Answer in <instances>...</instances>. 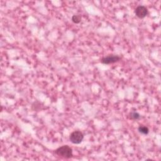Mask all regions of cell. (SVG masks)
I'll list each match as a JSON object with an SVG mask.
<instances>
[{"mask_svg":"<svg viewBox=\"0 0 161 161\" xmlns=\"http://www.w3.org/2000/svg\"><path fill=\"white\" fill-rule=\"evenodd\" d=\"M55 154L58 156L65 158H70L73 156L72 150L68 145H63L58 147L57 149L55 150Z\"/></svg>","mask_w":161,"mask_h":161,"instance_id":"obj_1","label":"cell"},{"mask_svg":"<svg viewBox=\"0 0 161 161\" xmlns=\"http://www.w3.org/2000/svg\"><path fill=\"white\" fill-rule=\"evenodd\" d=\"M120 60V57L116 55H109L101 59V63L104 64H110L115 63Z\"/></svg>","mask_w":161,"mask_h":161,"instance_id":"obj_3","label":"cell"},{"mask_svg":"<svg viewBox=\"0 0 161 161\" xmlns=\"http://www.w3.org/2000/svg\"><path fill=\"white\" fill-rule=\"evenodd\" d=\"M130 117L132 119H138L140 118V115L138 113L133 111L130 114Z\"/></svg>","mask_w":161,"mask_h":161,"instance_id":"obj_6","label":"cell"},{"mask_svg":"<svg viewBox=\"0 0 161 161\" xmlns=\"http://www.w3.org/2000/svg\"><path fill=\"white\" fill-rule=\"evenodd\" d=\"M84 138L83 133L80 131H74L70 133L69 136L70 141L74 144H79Z\"/></svg>","mask_w":161,"mask_h":161,"instance_id":"obj_2","label":"cell"},{"mask_svg":"<svg viewBox=\"0 0 161 161\" xmlns=\"http://www.w3.org/2000/svg\"><path fill=\"white\" fill-rule=\"evenodd\" d=\"M72 21L74 23H79L81 21V17L80 15H74L72 17Z\"/></svg>","mask_w":161,"mask_h":161,"instance_id":"obj_7","label":"cell"},{"mask_svg":"<svg viewBox=\"0 0 161 161\" xmlns=\"http://www.w3.org/2000/svg\"><path fill=\"white\" fill-rule=\"evenodd\" d=\"M138 131L140 133H142V134H144V135H147L148 133V131H149V130L148 128L147 127V126H140L138 127Z\"/></svg>","mask_w":161,"mask_h":161,"instance_id":"obj_5","label":"cell"},{"mask_svg":"<svg viewBox=\"0 0 161 161\" xmlns=\"http://www.w3.org/2000/svg\"><path fill=\"white\" fill-rule=\"evenodd\" d=\"M135 14L139 18H145L148 14L147 8L144 6H139L135 9Z\"/></svg>","mask_w":161,"mask_h":161,"instance_id":"obj_4","label":"cell"}]
</instances>
